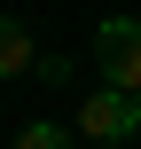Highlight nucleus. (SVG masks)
I'll list each match as a JSON object with an SVG mask.
<instances>
[{
	"label": "nucleus",
	"mask_w": 141,
	"mask_h": 149,
	"mask_svg": "<svg viewBox=\"0 0 141 149\" xmlns=\"http://www.w3.org/2000/svg\"><path fill=\"white\" fill-rule=\"evenodd\" d=\"M24 71H39V39L24 16H0V79H24Z\"/></svg>",
	"instance_id": "3"
},
{
	"label": "nucleus",
	"mask_w": 141,
	"mask_h": 149,
	"mask_svg": "<svg viewBox=\"0 0 141 149\" xmlns=\"http://www.w3.org/2000/svg\"><path fill=\"white\" fill-rule=\"evenodd\" d=\"M78 134L94 149H126L141 134V94H126V86H94L86 102H78Z\"/></svg>",
	"instance_id": "1"
},
{
	"label": "nucleus",
	"mask_w": 141,
	"mask_h": 149,
	"mask_svg": "<svg viewBox=\"0 0 141 149\" xmlns=\"http://www.w3.org/2000/svg\"><path fill=\"white\" fill-rule=\"evenodd\" d=\"M16 149H63V126H55V118H31V126L16 134Z\"/></svg>",
	"instance_id": "4"
},
{
	"label": "nucleus",
	"mask_w": 141,
	"mask_h": 149,
	"mask_svg": "<svg viewBox=\"0 0 141 149\" xmlns=\"http://www.w3.org/2000/svg\"><path fill=\"white\" fill-rule=\"evenodd\" d=\"M94 63H102V86L141 94V16H102L94 24Z\"/></svg>",
	"instance_id": "2"
}]
</instances>
